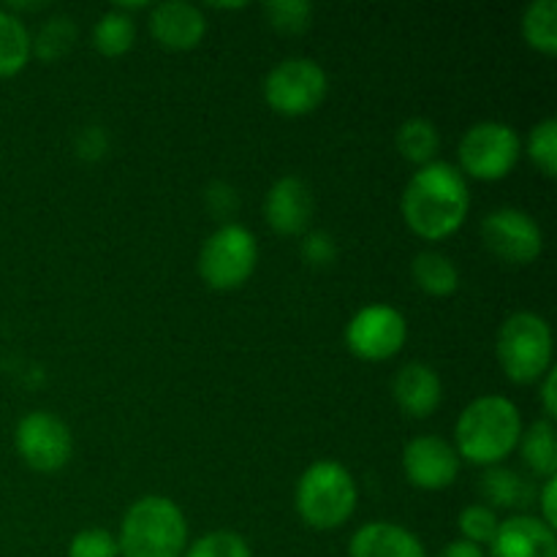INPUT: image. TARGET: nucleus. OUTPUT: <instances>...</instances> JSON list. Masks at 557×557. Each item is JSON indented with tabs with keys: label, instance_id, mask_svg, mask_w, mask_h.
<instances>
[{
	"label": "nucleus",
	"instance_id": "nucleus-1",
	"mask_svg": "<svg viewBox=\"0 0 557 557\" xmlns=\"http://www.w3.org/2000/svg\"><path fill=\"white\" fill-rule=\"evenodd\" d=\"M471 194L468 183L451 163H424L403 194V215L408 226L428 239H441L457 232L466 221Z\"/></svg>",
	"mask_w": 557,
	"mask_h": 557
},
{
	"label": "nucleus",
	"instance_id": "nucleus-2",
	"mask_svg": "<svg viewBox=\"0 0 557 557\" xmlns=\"http://www.w3.org/2000/svg\"><path fill=\"white\" fill-rule=\"evenodd\" d=\"M457 449L476 466H495L520 444V411L500 395L473 400L457 419Z\"/></svg>",
	"mask_w": 557,
	"mask_h": 557
},
{
	"label": "nucleus",
	"instance_id": "nucleus-3",
	"mask_svg": "<svg viewBox=\"0 0 557 557\" xmlns=\"http://www.w3.org/2000/svg\"><path fill=\"white\" fill-rule=\"evenodd\" d=\"M185 539L188 525L180 506L163 495H147L125 511L117 547L125 557H180Z\"/></svg>",
	"mask_w": 557,
	"mask_h": 557
},
{
	"label": "nucleus",
	"instance_id": "nucleus-4",
	"mask_svg": "<svg viewBox=\"0 0 557 557\" xmlns=\"http://www.w3.org/2000/svg\"><path fill=\"white\" fill-rule=\"evenodd\" d=\"M354 506H357V484L341 462L319 460L299 479L297 509L310 528L332 531L351 517Z\"/></svg>",
	"mask_w": 557,
	"mask_h": 557
},
{
	"label": "nucleus",
	"instance_id": "nucleus-5",
	"mask_svg": "<svg viewBox=\"0 0 557 557\" xmlns=\"http://www.w3.org/2000/svg\"><path fill=\"white\" fill-rule=\"evenodd\" d=\"M498 359L506 375L517 384L542 379L553 362V332L536 313H515L498 332Z\"/></svg>",
	"mask_w": 557,
	"mask_h": 557
},
{
	"label": "nucleus",
	"instance_id": "nucleus-6",
	"mask_svg": "<svg viewBox=\"0 0 557 557\" xmlns=\"http://www.w3.org/2000/svg\"><path fill=\"white\" fill-rule=\"evenodd\" d=\"M256 259L259 245L253 234L239 223H226L201 245L199 272L212 288H237L256 270Z\"/></svg>",
	"mask_w": 557,
	"mask_h": 557
},
{
	"label": "nucleus",
	"instance_id": "nucleus-7",
	"mask_svg": "<svg viewBox=\"0 0 557 557\" xmlns=\"http://www.w3.org/2000/svg\"><path fill=\"white\" fill-rule=\"evenodd\" d=\"M520 158V136L511 125L484 120L466 131L460 141V163L471 177L500 180Z\"/></svg>",
	"mask_w": 557,
	"mask_h": 557
},
{
	"label": "nucleus",
	"instance_id": "nucleus-8",
	"mask_svg": "<svg viewBox=\"0 0 557 557\" xmlns=\"http://www.w3.org/2000/svg\"><path fill=\"white\" fill-rule=\"evenodd\" d=\"M264 96L275 112L308 114L324 101L326 74L315 60L288 58L267 74Z\"/></svg>",
	"mask_w": 557,
	"mask_h": 557
},
{
	"label": "nucleus",
	"instance_id": "nucleus-9",
	"mask_svg": "<svg viewBox=\"0 0 557 557\" xmlns=\"http://www.w3.org/2000/svg\"><path fill=\"white\" fill-rule=\"evenodd\" d=\"M408 337L406 315L392 305H368L346 326V343L362 359H389Z\"/></svg>",
	"mask_w": 557,
	"mask_h": 557
},
{
	"label": "nucleus",
	"instance_id": "nucleus-10",
	"mask_svg": "<svg viewBox=\"0 0 557 557\" xmlns=\"http://www.w3.org/2000/svg\"><path fill=\"white\" fill-rule=\"evenodd\" d=\"M482 237L484 245L509 264H528L544 248V234L539 223L517 207H500L490 212L482 223Z\"/></svg>",
	"mask_w": 557,
	"mask_h": 557
},
{
	"label": "nucleus",
	"instance_id": "nucleus-11",
	"mask_svg": "<svg viewBox=\"0 0 557 557\" xmlns=\"http://www.w3.org/2000/svg\"><path fill=\"white\" fill-rule=\"evenodd\" d=\"M16 451L36 471H58L71 457V430L47 411H33L16 424Z\"/></svg>",
	"mask_w": 557,
	"mask_h": 557
},
{
	"label": "nucleus",
	"instance_id": "nucleus-12",
	"mask_svg": "<svg viewBox=\"0 0 557 557\" xmlns=\"http://www.w3.org/2000/svg\"><path fill=\"white\" fill-rule=\"evenodd\" d=\"M406 476L422 490H444L455 482L460 460L449 441L438 435H417L403 451Z\"/></svg>",
	"mask_w": 557,
	"mask_h": 557
},
{
	"label": "nucleus",
	"instance_id": "nucleus-13",
	"mask_svg": "<svg viewBox=\"0 0 557 557\" xmlns=\"http://www.w3.org/2000/svg\"><path fill=\"white\" fill-rule=\"evenodd\" d=\"M264 215L275 232L299 234L313 215V190L302 177L286 174L267 194Z\"/></svg>",
	"mask_w": 557,
	"mask_h": 557
},
{
	"label": "nucleus",
	"instance_id": "nucleus-14",
	"mask_svg": "<svg viewBox=\"0 0 557 557\" xmlns=\"http://www.w3.org/2000/svg\"><path fill=\"white\" fill-rule=\"evenodd\" d=\"M490 547L493 557H557L555 528L536 517H511L500 522Z\"/></svg>",
	"mask_w": 557,
	"mask_h": 557
},
{
	"label": "nucleus",
	"instance_id": "nucleus-15",
	"mask_svg": "<svg viewBox=\"0 0 557 557\" xmlns=\"http://www.w3.org/2000/svg\"><path fill=\"white\" fill-rule=\"evenodd\" d=\"M150 30L163 47L190 49L201 41L207 30V20L194 3L185 0H166L150 11Z\"/></svg>",
	"mask_w": 557,
	"mask_h": 557
},
{
	"label": "nucleus",
	"instance_id": "nucleus-16",
	"mask_svg": "<svg viewBox=\"0 0 557 557\" xmlns=\"http://www.w3.org/2000/svg\"><path fill=\"white\" fill-rule=\"evenodd\" d=\"M395 392L397 406L411 417H430L441 403V379L430 364L411 362L395 375Z\"/></svg>",
	"mask_w": 557,
	"mask_h": 557
},
{
	"label": "nucleus",
	"instance_id": "nucleus-17",
	"mask_svg": "<svg viewBox=\"0 0 557 557\" xmlns=\"http://www.w3.org/2000/svg\"><path fill=\"white\" fill-rule=\"evenodd\" d=\"M351 557H428L413 533L392 522H368L351 539Z\"/></svg>",
	"mask_w": 557,
	"mask_h": 557
},
{
	"label": "nucleus",
	"instance_id": "nucleus-18",
	"mask_svg": "<svg viewBox=\"0 0 557 557\" xmlns=\"http://www.w3.org/2000/svg\"><path fill=\"white\" fill-rule=\"evenodd\" d=\"M413 281L422 292L435 294V297H446L460 283V272H457L455 261L449 256L438 253V250H422L411 264Z\"/></svg>",
	"mask_w": 557,
	"mask_h": 557
},
{
	"label": "nucleus",
	"instance_id": "nucleus-19",
	"mask_svg": "<svg viewBox=\"0 0 557 557\" xmlns=\"http://www.w3.org/2000/svg\"><path fill=\"white\" fill-rule=\"evenodd\" d=\"M30 49V33L20 16L0 9V76H11L25 69Z\"/></svg>",
	"mask_w": 557,
	"mask_h": 557
},
{
	"label": "nucleus",
	"instance_id": "nucleus-20",
	"mask_svg": "<svg viewBox=\"0 0 557 557\" xmlns=\"http://www.w3.org/2000/svg\"><path fill=\"white\" fill-rule=\"evenodd\" d=\"M522 438V457H525L528 468L542 476H555L557 471V446H555V428L549 419L533 422Z\"/></svg>",
	"mask_w": 557,
	"mask_h": 557
},
{
	"label": "nucleus",
	"instance_id": "nucleus-21",
	"mask_svg": "<svg viewBox=\"0 0 557 557\" xmlns=\"http://www.w3.org/2000/svg\"><path fill=\"white\" fill-rule=\"evenodd\" d=\"M522 33L533 49L557 52V3L555 0H533L522 14Z\"/></svg>",
	"mask_w": 557,
	"mask_h": 557
},
{
	"label": "nucleus",
	"instance_id": "nucleus-22",
	"mask_svg": "<svg viewBox=\"0 0 557 557\" xmlns=\"http://www.w3.org/2000/svg\"><path fill=\"white\" fill-rule=\"evenodd\" d=\"M134 38H136L134 20H131V14H125V11L120 9L107 11V14L96 22V27H92V44H96L98 52L109 54V58L128 52Z\"/></svg>",
	"mask_w": 557,
	"mask_h": 557
},
{
	"label": "nucleus",
	"instance_id": "nucleus-23",
	"mask_svg": "<svg viewBox=\"0 0 557 557\" xmlns=\"http://www.w3.org/2000/svg\"><path fill=\"white\" fill-rule=\"evenodd\" d=\"M484 498L495 506H525L531 504V487L520 473L509 468H490L482 479Z\"/></svg>",
	"mask_w": 557,
	"mask_h": 557
},
{
	"label": "nucleus",
	"instance_id": "nucleus-24",
	"mask_svg": "<svg viewBox=\"0 0 557 557\" xmlns=\"http://www.w3.org/2000/svg\"><path fill=\"white\" fill-rule=\"evenodd\" d=\"M438 131L430 120L424 117H413L406 120L397 131V147H400L403 156L408 161H417V163H430V158L438 152Z\"/></svg>",
	"mask_w": 557,
	"mask_h": 557
},
{
	"label": "nucleus",
	"instance_id": "nucleus-25",
	"mask_svg": "<svg viewBox=\"0 0 557 557\" xmlns=\"http://www.w3.org/2000/svg\"><path fill=\"white\" fill-rule=\"evenodd\" d=\"M76 38V27L71 22V16L58 14V16H49L36 33V41H30V47L36 49V54L41 60H54V58H63L65 52L71 49Z\"/></svg>",
	"mask_w": 557,
	"mask_h": 557
},
{
	"label": "nucleus",
	"instance_id": "nucleus-26",
	"mask_svg": "<svg viewBox=\"0 0 557 557\" xmlns=\"http://www.w3.org/2000/svg\"><path fill=\"white\" fill-rule=\"evenodd\" d=\"M264 14L281 33H302L310 25L313 5L308 0H270L264 3Z\"/></svg>",
	"mask_w": 557,
	"mask_h": 557
},
{
	"label": "nucleus",
	"instance_id": "nucleus-27",
	"mask_svg": "<svg viewBox=\"0 0 557 557\" xmlns=\"http://www.w3.org/2000/svg\"><path fill=\"white\" fill-rule=\"evenodd\" d=\"M528 152L536 161V166L542 169L547 177H555L557 172V120L547 117L531 131V139H528Z\"/></svg>",
	"mask_w": 557,
	"mask_h": 557
},
{
	"label": "nucleus",
	"instance_id": "nucleus-28",
	"mask_svg": "<svg viewBox=\"0 0 557 557\" xmlns=\"http://www.w3.org/2000/svg\"><path fill=\"white\" fill-rule=\"evenodd\" d=\"M185 557H250L248 544L232 531H215L201 536Z\"/></svg>",
	"mask_w": 557,
	"mask_h": 557
},
{
	"label": "nucleus",
	"instance_id": "nucleus-29",
	"mask_svg": "<svg viewBox=\"0 0 557 557\" xmlns=\"http://www.w3.org/2000/svg\"><path fill=\"white\" fill-rule=\"evenodd\" d=\"M498 517H495L493 509L487 506H468L460 515V531L466 536V542L471 544H490L498 533Z\"/></svg>",
	"mask_w": 557,
	"mask_h": 557
},
{
	"label": "nucleus",
	"instance_id": "nucleus-30",
	"mask_svg": "<svg viewBox=\"0 0 557 557\" xmlns=\"http://www.w3.org/2000/svg\"><path fill=\"white\" fill-rule=\"evenodd\" d=\"M120 547L117 539L101 528H87L71 539L69 557H117Z\"/></svg>",
	"mask_w": 557,
	"mask_h": 557
},
{
	"label": "nucleus",
	"instance_id": "nucleus-31",
	"mask_svg": "<svg viewBox=\"0 0 557 557\" xmlns=\"http://www.w3.org/2000/svg\"><path fill=\"white\" fill-rule=\"evenodd\" d=\"M302 256L310 264H330L335 259V243L326 232H313L302 243Z\"/></svg>",
	"mask_w": 557,
	"mask_h": 557
},
{
	"label": "nucleus",
	"instance_id": "nucleus-32",
	"mask_svg": "<svg viewBox=\"0 0 557 557\" xmlns=\"http://www.w3.org/2000/svg\"><path fill=\"white\" fill-rule=\"evenodd\" d=\"M76 150H79L82 158H101L107 152V134L103 128L92 125V128H85L79 134V141H76Z\"/></svg>",
	"mask_w": 557,
	"mask_h": 557
},
{
	"label": "nucleus",
	"instance_id": "nucleus-33",
	"mask_svg": "<svg viewBox=\"0 0 557 557\" xmlns=\"http://www.w3.org/2000/svg\"><path fill=\"white\" fill-rule=\"evenodd\" d=\"M207 205H210V210L215 212V215H228V212L237 210V194H234V188H228V185L223 183H215L210 190H207Z\"/></svg>",
	"mask_w": 557,
	"mask_h": 557
},
{
	"label": "nucleus",
	"instance_id": "nucleus-34",
	"mask_svg": "<svg viewBox=\"0 0 557 557\" xmlns=\"http://www.w3.org/2000/svg\"><path fill=\"white\" fill-rule=\"evenodd\" d=\"M555 495H557V479L549 476L547 484H544V493H542V511H544V520L549 528L557 525V511H555Z\"/></svg>",
	"mask_w": 557,
	"mask_h": 557
},
{
	"label": "nucleus",
	"instance_id": "nucleus-35",
	"mask_svg": "<svg viewBox=\"0 0 557 557\" xmlns=\"http://www.w3.org/2000/svg\"><path fill=\"white\" fill-rule=\"evenodd\" d=\"M555 384H557V375L555 370H547V379L542 384V400H544V411H547L549 419L557 417V400H555Z\"/></svg>",
	"mask_w": 557,
	"mask_h": 557
},
{
	"label": "nucleus",
	"instance_id": "nucleus-36",
	"mask_svg": "<svg viewBox=\"0 0 557 557\" xmlns=\"http://www.w3.org/2000/svg\"><path fill=\"white\" fill-rule=\"evenodd\" d=\"M441 557H484L482 549L476 547V544L466 542V539H460V542H451L449 547L441 553Z\"/></svg>",
	"mask_w": 557,
	"mask_h": 557
}]
</instances>
